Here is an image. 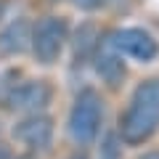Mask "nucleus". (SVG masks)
<instances>
[{"label":"nucleus","instance_id":"nucleus-1","mask_svg":"<svg viewBox=\"0 0 159 159\" xmlns=\"http://www.w3.org/2000/svg\"><path fill=\"white\" fill-rule=\"evenodd\" d=\"M159 130V77H151L133 90L130 103L119 117V138L127 146L146 143Z\"/></svg>","mask_w":159,"mask_h":159},{"label":"nucleus","instance_id":"nucleus-2","mask_svg":"<svg viewBox=\"0 0 159 159\" xmlns=\"http://www.w3.org/2000/svg\"><path fill=\"white\" fill-rule=\"evenodd\" d=\"M103 119V101L93 88L80 90L77 98L72 103V111H69V138H72L77 146H88V143L96 141L98 127H101Z\"/></svg>","mask_w":159,"mask_h":159},{"label":"nucleus","instance_id":"nucleus-3","mask_svg":"<svg viewBox=\"0 0 159 159\" xmlns=\"http://www.w3.org/2000/svg\"><path fill=\"white\" fill-rule=\"evenodd\" d=\"M66 34H69V27L61 16L40 19L32 27V45H29L34 58L40 64H45V66L56 64L61 51H64V45H66Z\"/></svg>","mask_w":159,"mask_h":159},{"label":"nucleus","instance_id":"nucleus-4","mask_svg":"<svg viewBox=\"0 0 159 159\" xmlns=\"http://www.w3.org/2000/svg\"><path fill=\"white\" fill-rule=\"evenodd\" d=\"M106 43L119 53V56H130L135 61H154L159 56V43L138 27H125V29H114L106 34Z\"/></svg>","mask_w":159,"mask_h":159},{"label":"nucleus","instance_id":"nucleus-5","mask_svg":"<svg viewBox=\"0 0 159 159\" xmlns=\"http://www.w3.org/2000/svg\"><path fill=\"white\" fill-rule=\"evenodd\" d=\"M51 85L45 80H29V82H21L16 85V90L8 96L6 106L13 109V111H24V114H43V109L51 103Z\"/></svg>","mask_w":159,"mask_h":159},{"label":"nucleus","instance_id":"nucleus-6","mask_svg":"<svg viewBox=\"0 0 159 159\" xmlns=\"http://www.w3.org/2000/svg\"><path fill=\"white\" fill-rule=\"evenodd\" d=\"M13 138L27 148H48L53 138V119L48 114H27L13 127Z\"/></svg>","mask_w":159,"mask_h":159},{"label":"nucleus","instance_id":"nucleus-7","mask_svg":"<svg viewBox=\"0 0 159 159\" xmlns=\"http://www.w3.org/2000/svg\"><path fill=\"white\" fill-rule=\"evenodd\" d=\"M93 61H96V72L101 74V80L106 85L117 88L119 82H122V77H125V61H122V56L106 43V37L98 40L96 51H93Z\"/></svg>","mask_w":159,"mask_h":159},{"label":"nucleus","instance_id":"nucleus-8","mask_svg":"<svg viewBox=\"0 0 159 159\" xmlns=\"http://www.w3.org/2000/svg\"><path fill=\"white\" fill-rule=\"evenodd\" d=\"M29 45H32V27L27 19H16L0 32V56L24 53Z\"/></svg>","mask_w":159,"mask_h":159},{"label":"nucleus","instance_id":"nucleus-9","mask_svg":"<svg viewBox=\"0 0 159 159\" xmlns=\"http://www.w3.org/2000/svg\"><path fill=\"white\" fill-rule=\"evenodd\" d=\"M98 40H101V37L96 34V27H93V24H82V27L77 29V37H74V56H77V58L93 56Z\"/></svg>","mask_w":159,"mask_h":159},{"label":"nucleus","instance_id":"nucleus-10","mask_svg":"<svg viewBox=\"0 0 159 159\" xmlns=\"http://www.w3.org/2000/svg\"><path fill=\"white\" fill-rule=\"evenodd\" d=\"M122 157V138L117 133H106L98 146V159H119Z\"/></svg>","mask_w":159,"mask_h":159},{"label":"nucleus","instance_id":"nucleus-11","mask_svg":"<svg viewBox=\"0 0 159 159\" xmlns=\"http://www.w3.org/2000/svg\"><path fill=\"white\" fill-rule=\"evenodd\" d=\"M16 77H19V72H6V74H0V101L6 103L8 101V96H11L13 90H16Z\"/></svg>","mask_w":159,"mask_h":159},{"label":"nucleus","instance_id":"nucleus-12","mask_svg":"<svg viewBox=\"0 0 159 159\" xmlns=\"http://www.w3.org/2000/svg\"><path fill=\"white\" fill-rule=\"evenodd\" d=\"M77 8H82V11H98V8L106 3V0H72Z\"/></svg>","mask_w":159,"mask_h":159},{"label":"nucleus","instance_id":"nucleus-13","mask_svg":"<svg viewBox=\"0 0 159 159\" xmlns=\"http://www.w3.org/2000/svg\"><path fill=\"white\" fill-rule=\"evenodd\" d=\"M138 159H159V151H146V154H141Z\"/></svg>","mask_w":159,"mask_h":159},{"label":"nucleus","instance_id":"nucleus-14","mask_svg":"<svg viewBox=\"0 0 159 159\" xmlns=\"http://www.w3.org/2000/svg\"><path fill=\"white\" fill-rule=\"evenodd\" d=\"M0 159H11V151H8L3 143H0Z\"/></svg>","mask_w":159,"mask_h":159},{"label":"nucleus","instance_id":"nucleus-15","mask_svg":"<svg viewBox=\"0 0 159 159\" xmlns=\"http://www.w3.org/2000/svg\"><path fill=\"white\" fill-rule=\"evenodd\" d=\"M72 159H85V157H72Z\"/></svg>","mask_w":159,"mask_h":159},{"label":"nucleus","instance_id":"nucleus-16","mask_svg":"<svg viewBox=\"0 0 159 159\" xmlns=\"http://www.w3.org/2000/svg\"><path fill=\"white\" fill-rule=\"evenodd\" d=\"M0 13H3V3H0Z\"/></svg>","mask_w":159,"mask_h":159},{"label":"nucleus","instance_id":"nucleus-17","mask_svg":"<svg viewBox=\"0 0 159 159\" xmlns=\"http://www.w3.org/2000/svg\"><path fill=\"white\" fill-rule=\"evenodd\" d=\"M21 159H32V157H21Z\"/></svg>","mask_w":159,"mask_h":159}]
</instances>
